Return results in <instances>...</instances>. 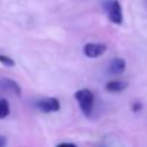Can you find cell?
<instances>
[{
    "label": "cell",
    "mask_w": 147,
    "mask_h": 147,
    "mask_svg": "<svg viewBox=\"0 0 147 147\" xmlns=\"http://www.w3.org/2000/svg\"><path fill=\"white\" fill-rule=\"evenodd\" d=\"M36 107L42 111V113H55V111H59L60 108H61V105H60V101L56 99V98H53V96H48V98H42L40 100H38L36 102Z\"/></svg>",
    "instance_id": "cell-3"
},
{
    "label": "cell",
    "mask_w": 147,
    "mask_h": 147,
    "mask_svg": "<svg viewBox=\"0 0 147 147\" xmlns=\"http://www.w3.org/2000/svg\"><path fill=\"white\" fill-rule=\"evenodd\" d=\"M126 68V62L122 57H115L109 63V72L111 75H121Z\"/></svg>",
    "instance_id": "cell-5"
},
{
    "label": "cell",
    "mask_w": 147,
    "mask_h": 147,
    "mask_svg": "<svg viewBox=\"0 0 147 147\" xmlns=\"http://www.w3.org/2000/svg\"><path fill=\"white\" fill-rule=\"evenodd\" d=\"M141 108H142V105L139 103V102H134V103L132 105V110H133V111H138V110H140Z\"/></svg>",
    "instance_id": "cell-10"
},
{
    "label": "cell",
    "mask_w": 147,
    "mask_h": 147,
    "mask_svg": "<svg viewBox=\"0 0 147 147\" xmlns=\"http://www.w3.org/2000/svg\"><path fill=\"white\" fill-rule=\"evenodd\" d=\"M0 87L2 90H6V91H8L10 93L16 94V95H21L20 85L15 80H13L10 78H1L0 79Z\"/></svg>",
    "instance_id": "cell-6"
},
{
    "label": "cell",
    "mask_w": 147,
    "mask_h": 147,
    "mask_svg": "<svg viewBox=\"0 0 147 147\" xmlns=\"http://www.w3.org/2000/svg\"><path fill=\"white\" fill-rule=\"evenodd\" d=\"M56 147H77V146L72 142H62V144H59Z\"/></svg>",
    "instance_id": "cell-11"
},
{
    "label": "cell",
    "mask_w": 147,
    "mask_h": 147,
    "mask_svg": "<svg viewBox=\"0 0 147 147\" xmlns=\"http://www.w3.org/2000/svg\"><path fill=\"white\" fill-rule=\"evenodd\" d=\"M10 113V106L8 100L6 99H0V119L6 118Z\"/></svg>",
    "instance_id": "cell-8"
},
{
    "label": "cell",
    "mask_w": 147,
    "mask_h": 147,
    "mask_svg": "<svg viewBox=\"0 0 147 147\" xmlns=\"http://www.w3.org/2000/svg\"><path fill=\"white\" fill-rule=\"evenodd\" d=\"M75 99L78 102L80 110L86 116H90L92 114L93 106H94V94L92 93V91H90L88 88L78 90L75 93Z\"/></svg>",
    "instance_id": "cell-1"
},
{
    "label": "cell",
    "mask_w": 147,
    "mask_h": 147,
    "mask_svg": "<svg viewBox=\"0 0 147 147\" xmlns=\"http://www.w3.org/2000/svg\"><path fill=\"white\" fill-rule=\"evenodd\" d=\"M107 51V46L103 44H94V42H88L83 47V53L86 57L90 59H96L105 54Z\"/></svg>",
    "instance_id": "cell-4"
},
{
    "label": "cell",
    "mask_w": 147,
    "mask_h": 147,
    "mask_svg": "<svg viewBox=\"0 0 147 147\" xmlns=\"http://www.w3.org/2000/svg\"><path fill=\"white\" fill-rule=\"evenodd\" d=\"M99 147H103V146H99Z\"/></svg>",
    "instance_id": "cell-13"
},
{
    "label": "cell",
    "mask_w": 147,
    "mask_h": 147,
    "mask_svg": "<svg viewBox=\"0 0 147 147\" xmlns=\"http://www.w3.org/2000/svg\"><path fill=\"white\" fill-rule=\"evenodd\" d=\"M0 63L3 64L5 67H8V68H11V67L15 65V61L11 57H9L7 55H3V54H0Z\"/></svg>",
    "instance_id": "cell-9"
},
{
    "label": "cell",
    "mask_w": 147,
    "mask_h": 147,
    "mask_svg": "<svg viewBox=\"0 0 147 147\" xmlns=\"http://www.w3.org/2000/svg\"><path fill=\"white\" fill-rule=\"evenodd\" d=\"M127 87V83L126 82H123V80H109L107 84H106V90L108 92H111V93H117V92H122L124 91L125 88Z\"/></svg>",
    "instance_id": "cell-7"
},
{
    "label": "cell",
    "mask_w": 147,
    "mask_h": 147,
    "mask_svg": "<svg viewBox=\"0 0 147 147\" xmlns=\"http://www.w3.org/2000/svg\"><path fill=\"white\" fill-rule=\"evenodd\" d=\"M6 138L3 136H0V147H5L6 146Z\"/></svg>",
    "instance_id": "cell-12"
},
{
    "label": "cell",
    "mask_w": 147,
    "mask_h": 147,
    "mask_svg": "<svg viewBox=\"0 0 147 147\" xmlns=\"http://www.w3.org/2000/svg\"><path fill=\"white\" fill-rule=\"evenodd\" d=\"M107 13H108V18L111 23L121 25L123 22V13H122V7L118 0H110L107 2Z\"/></svg>",
    "instance_id": "cell-2"
}]
</instances>
